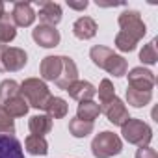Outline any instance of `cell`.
Here are the masks:
<instances>
[{
  "label": "cell",
  "mask_w": 158,
  "mask_h": 158,
  "mask_svg": "<svg viewBox=\"0 0 158 158\" xmlns=\"http://www.w3.org/2000/svg\"><path fill=\"white\" fill-rule=\"evenodd\" d=\"M119 34L115 35V47L121 52H132L138 45V41L147 34V26L141 19V15L134 10H127L119 15Z\"/></svg>",
  "instance_id": "obj_1"
},
{
  "label": "cell",
  "mask_w": 158,
  "mask_h": 158,
  "mask_svg": "<svg viewBox=\"0 0 158 158\" xmlns=\"http://www.w3.org/2000/svg\"><path fill=\"white\" fill-rule=\"evenodd\" d=\"M89 56L93 60V63L101 69H104L106 73L121 78L127 74V60L119 54H115L112 48L108 47H102V45H95L91 50H89Z\"/></svg>",
  "instance_id": "obj_2"
},
{
  "label": "cell",
  "mask_w": 158,
  "mask_h": 158,
  "mask_svg": "<svg viewBox=\"0 0 158 158\" xmlns=\"http://www.w3.org/2000/svg\"><path fill=\"white\" fill-rule=\"evenodd\" d=\"M19 91L26 99L28 106L37 108V110H45V104L52 97L48 86L39 78H26L23 84H19Z\"/></svg>",
  "instance_id": "obj_3"
},
{
  "label": "cell",
  "mask_w": 158,
  "mask_h": 158,
  "mask_svg": "<svg viewBox=\"0 0 158 158\" xmlns=\"http://www.w3.org/2000/svg\"><path fill=\"white\" fill-rule=\"evenodd\" d=\"M123 151V141L117 134L104 130L97 134L91 141V152L95 158H112Z\"/></svg>",
  "instance_id": "obj_4"
},
{
  "label": "cell",
  "mask_w": 158,
  "mask_h": 158,
  "mask_svg": "<svg viewBox=\"0 0 158 158\" xmlns=\"http://www.w3.org/2000/svg\"><path fill=\"white\" fill-rule=\"evenodd\" d=\"M121 134L123 138L138 147H147L152 139V130L147 123H143L141 119H128L123 127H121Z\"/></svg>",
  "instance_id": "obj_5"
},
{
  "label": "cell",
  "mask_w": 158,
  "mask_h": 158,
  "mask_svg": "<svg viewBox=\"0 0 158 158\" xmlns=\"http://www.w3.org/2000/svg\"><path fill=\"white\" fill-rule=\"evenodd\" d=\"M28 63V54L19 47L0 45V73H15Z\"/></svg>",
  "instance_id": "obj_6"
},
{
  "label": "cell",
  "mask_w": 158,
  "mask_h": 158,
  "mask_svg": "<svg viewBox=\"0 0 158 158\" xmlns=\"http://www.w3.org/2000/svg\"><path fill=\"white\" fill-rule=\"evenodd\" d=\"M101 112L106 115V119H108L112 125H117V127H123V125L130 119L127 106L123 104V101H121L117 95H115L112 101L101 104Z\"/></svg>",
  "instance_id": "obj_7"
},
{
  "label": "cell",
  "mask_w": 158,
  "mask_h": 158,
  "mask_svg": "<svg viewBox=\"0 0 158 158\" xmlns=\"http://www.w3.org/2000/svg\"><path fill=\"white\" fill-rule=\"evenodd\" d=\"M154 82H156L154 73L149 71V69H145V67H134L128 73V88H132V89L152 93Z\"/></svg>",
  "instance_id": "obj_8"
},
{
  "label": "cell",
  "mask_w": 158,
  "mask_h": 158,
  "mask_svg": "<svg viewBox=\"0 0 158 158\" xmlns=\"http://www.w3.org/2000/svg\"><path fill=\"white\" fill-rule=\"evenodd\" d=\"M32 37L43 48H54V47L60 45V39H61V35H60V32L56 28L45 26V24H37L32 30Z\"/></svg>",
  "instance_id": "obj_9"
},
{
  "label": "cell",
  "mask_w": 158,
  "mask_h": 158,
  "mask_svg": "<svg viewBox=\"0 0 158 158\" xmlns=\"http://www.w3.org/2000/svg\"><path fill=\"white\" fill-rule=\"evenodd\" d=\"M37 8H39V13L35 17H39L41 24L52 26V28H56V24H60V21H61V6L60 4L47 2V0H39Z\"/></svg>",
  "instance_id": "obj_10"
},
{
  "label": "cell",
  "mask_w": 158,
  "mask_h": 158,
  "mask_svg": "<svg viewBox=\"0 0 158 158\" xmlns=\"http://www.w3.org/2000/svg\"><path fill=\"white\" fill-rule=\"evenodd\" d=\"M61 69H63V56H47L41 60V65H39L41 78L48 82L58 80L61 74Z\"/></svg>",
  "instance_id": "obj_11"
},
{
  "label": "cell",
  "mask_w": 158,
  "mask_h": 158,
  "mask_svg": "<svg viewBox=\"0 0 158 158\" xmlns=\"http://www.w3.org/2000/svg\"><path fill=\"white\" fill-rule=\"evenodd\" d=\"M0 158H24L23 145L13 134H0Z\"/></svg>",
  "instance_id": "obj_12"
},
{
  "label": "cell",
  "mask_w": 158,
  "mask_h": 158,
  "mask_svg": "<svg viewBox=\"0 0 158 158\" xmlns=\"http://www.w3.org/2000/svg\"><path fill=\"white\" fill-rule=\"evenodd\" d=\"M11 21H13L15 26H21V28L32 26L34 21H35V13L32 10V4H28V2H17L13 6Z\"/></svg>",
  "instance_id": "obj_13"
},
{
  "label": "cell",
  "mask_w": 158,
  "mask_h": 158,
  "mask_svg": "<svg viewBox=\"0 0 158 158\" xmlns=\"http://www.w3.org/2000/svg\"><path fill=\"white\" fill-rule=\"evenodd\" d=\"M76 80H78V69H76V63L73 61V58L63 56V69H61L60 78L56 80V86H58L60 89H65V91H67V88L73 86Z\"/></svg>",
  "instance_id": "obj_14"
},
{
  "label": "cell",
  "mask_w": 158,
  "mask_h": 158,
  "mask_svg": "<svg viewBox=\"0 0 158 158\" xmlns=\"http://www.w3.org/2000/svg\"><path fill=\"white\" fill-rule=\"evenodd\" d=\"M67 93L69 97H73L74 101L78 102H84V101H91L95 95H97V89L93 84L86 82V80H76L73 86L67 88Z\"/></svg>",
  "instance_id": "obj_15"
},
{
  "label": "cell",
  "mask_w": 158,
  "mask_h": 158,
  "mask_svg": "<svg viewBox=\"0 0 158 158\" xmlns=\"http://www.w3.org/2000/svg\"><path fill=\"white\" fill-rule=\"evenodd\" d=\"M73 34H74L76 39L88 41V39L95 37V34H97V23L91 17H80V19H76L74 24H73Z\"/></svg>",
  "instance_id": "obj_16"
},
{
  "label": "cell",
  "mask_w": 158,
  "mask_h": 158,
  "mask_svg": "<svg viewBox=\"0 0 158 158\" xmlns=\"http://www.w3.org/2000/svg\"><path fill=\"white\" fill-rule=\"evenodd\" d=\"M28 128L34 136H41L45 138V134H48L52 130V119L45 114H37V115H32L30 121H28Z\"/></svg>",
  "instance_id": "obj_17"
},
{
  "label": "cell",
  "mask_w": 158,
  "mask_h": 158,
  "mask_svg": "<svg viewBox=\"0 0 158 158\" xmlns=\"http://www.w3.org/2000/svg\"><path fill=\"white\" fill-rule=\"evenodd\" d=\"M4 108H6V112L11 115V117H23V115H26L28 114V102H26V99L21 95V91L15 95V97H11V99H8L4 104H2Z\"/></svg>",
  "instance_id": "obj_18"
},
{
  "label": "cell",
  "mask_w": 158,
  "mask_h": 158,
  "mask_svg": "<svg viewBox=\"0 0 158 158\" xmlns=\"http://www.w3.org/2000/svg\"><path fill=\"white\" fill-rule=\"evenodd\" d=\"M45 112L50 119H61L67 115L69 112V104L61 99V97H50L48 102L45 104Z\"/></svg>",
  "instance_id": "obj_19"
},
{
  "label": "cell",
  "mask_w": 158,
  "mask_h": 158,
  "mask_svg": "<svg viewBox=\"0 0 158 158\" xmlns=\"http://www.w3.org/2000/svg\"><path fill=\"white\" fill-rule=\"evenodd\" d=\"M24 147H26V152L34 154V156H45L48 152V143L45 138L41 136H34L30 134L26 139H24Z\"/></svg>",
  "instance_id": "obj_20"
},
{
  "label": "cell",
  "mask_w": 158,
  "mask_h": 158,
  "mask_svg": "<svg viewBox=\"0 0 158 158\" xmlns=\"http://www.w3.org/2000/svg\"><path fill=\"white\" fill-rule=\"evenodd\" d=\"M99 114H101V106L93 101H84L76 108V117L82 121H89V123H93V119H97Z\"/></svg>",
  "instance_id": "obj_21"
},
{
  "label": "cell",
  "mask_w": 158,
  "mask_h": 158,
  "mask_svg": "<svg viewBox=\"0 0 158 158\" xmlns=\"http://www.w3.org/2000/svg\"><path fill=\"white\" fill-rule=\"evenodd\" d=\"M17 37V28L11 21V15H4L2 19H0V45L4 43H10Z\"/></svg>",
  "instance_id": "obj_22"
},
{
  "label": "cell",
  "mask_w": 158,
  "mask_h": 158,
  "mask_svg": "<svg viewBox=\"0 0 158 158\" xmlns=\"http://www.w3.org/2000/svg\"><path fill=\"white\" fill-rule=\"evenodd\" d=\"M69 132L74 136V138H86L93 132V123L89 121H82L78 117H73L69 121Z\"/></svg>",
  "instance_id": "obj_23"
},
{
  "label": "cell",
  "mask_w": 158,
  "mask_h": 158,
  "mask_svg": "<svg viewBox=\"0 0 158 158\" xmlns=\"http://www.w3.org/2000/svg\"><path fill=\"white\" fill-rule=\"evenodd\" d=\"M152 99V93L149 91H138V89H132V88H127V101L128 104H132L134 108H143L151 102Z\"/></svg>",
  "instance_id": "obj_24"
},
{
  "label": "cell",
  "mask_w": 158,
  "mask_h": 158,
  "mask_svg": "<svg viewBox=\"0 0 158 158\" xmlns=\"http://www.w3.org/2000/svg\"><path fill=\"white\" fill-rule=\"evenodd\" d=\"M139 60L147 65H154L158 61V52H156V39L149 41L147 45H143V48L139 50Z\"/></svg>",
  "instance_id": "obj_25"
},
{
  "label": "cell",
  "mask_w": 158,
  "mask_h": 158,
  "mask_svg": "<svg viewBox=\"0 0 158 158\" xmlns=\"http://www.w3.org/2000/svg\"><path fill=\"white\" fill-rule=\"evenodd\" d=\"M19 93V84L15 80H4V82H0V102H6L8 99L15 97Z\"/></svg>",
  "instance_id": "obj_26"
},
{
  "label": "cell",
  "mask_w": 158,
  "mask_h": 158,
  "mask_svg": "<svg viewBox=\"0 0 158 158\" xmlns=\"http://www.w3.org/2000/svg\"><path fill=\"white\" fill-rule=\"evenodd\" d=\"M114 97H115V88H114V84L108 80V78H102V82L99 84V101H101V104L112 101ZM101 104H99V106H101Z\"/></svg>",
  "instance_id": "obj_27"
},
{
  "label": "cell",
  "mask_w": 158,
  "mask_h": 158,
  "mask_svg": "<svg viewBox=\"0 0 158 158\" xmlns=\"http://www.w3.org/2000/svg\"><path fill=\"white\" fill-rule=\"evenodd\" d=\"M13 132H15L13 117L6 112V108L0 102V134H13Z\"/></svg>",
  "instance_id": "obj_28"
},
{
  "label": "cell",
  "mask_w": 158,
  "mask_h": 158,
  "mask_svg": "<svg viewBox=\"0 0 158 158\" xmlns=\"http://www.w3.org/2000/svg\"><path fill=\"white\" fill-rule=\"evenodd\" d=\"M136 158H158V152H156V149L147 145V147H139L136 151Z\"/></svg>",
  "instance_id": "obj_29"
},
{
  "label": "cell",
  "mask_w": 158,
  "mask_h": 158,
  "mask_svg": "<svg viewBox=\"0 0 158 158\" xmlns=\"http://www.w3.org/2000/svg\"><path fill=\"white\" fill-rule=\"evenodd\" d=\"M67 6L73 8V10H86L88 2H86V0H82V2H71V0H67Z\"/></svg>",
  "instance_id": "obj_30"
},
{
  "label": "cell",
  "mask_w": 158,
  "mask_h": 158,
  "mask_svg": "<svg viewBox=\"0 0 158 158\" xmlns=\"http://www.w3.org/2000/svg\"><path fill=\"white\" fill-rule=\"evenodd\" d=\"M6 15V11H4V2H0V19H2Z\"/></svg>",
  "instance_id": "obj_31"
}]
</instances>
